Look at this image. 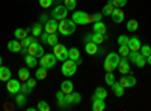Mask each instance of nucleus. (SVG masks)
I'll return each instance as SVG.
<instances>
[{"label": "nucleus", "instance_id": "5701e85b", "mask_svg": "<svg viewBox=\"0 0 151 111\" xmlns=\"http://www.w3.org/2000/svg\"><path fill=\"white\" fill-rule=\"evenodd\" d=\"M24 62H26L27 68H36L38 66V59L32 54H26L24 56Z\"/></svg>", "mask_w": 151, "mask_h": 111}, {"label": "nucleus", "instance_id": "473e14b6", "mask_svg": "<svg viewBox=\"0 0 151 111\" xmlns=\"http://www.w3.org/2000/svg\"><path fill=\"white\" fill-rule=\"evenodd\" d=\"M58 41H59V39H58V35H56V33H48V38H47V44H48L50 47H55L56 44H59Z\"/></svg>", "mask_w": 151, "mask_h": 111}, {"label": "nucleus", "instance_id": "bb28decb", "mask_svg": "<svg viewBox=\"0 0 151 111\" xmlns=\"http://www.w3.org/2000/svg\"><path fill=\"white\" fill-rule=\"evenodd\" d=\"M27 32H29V29H15V32H14L15 39H18V41L24 39L26 36H29V35H27Z\"/></svg>", "mask_w": 151, "mask_h": 111}, {"label": "nucleus", "instance_id": "72a5a7b5", "mask_svg": "<svg viewBox=\"0 0 151 111\" xmlns=\"http://www.w3.org/2000/svg\"><path fill=\"white\" fill-rule=\"evenodd\" d=\"M30 30H32V35L38 38V36H40V35L42 33V30H44V29H42V26H41V23H38V24H35V26H33Z\"/></svg>", "mask_w": 151, "mask_h": 111}, {"label": "nucleus", "instance_id": "603ef678", "mask_svg": "<svg viewBox=\"0 0 151 111\" xmlns=\"http://www.w3.org/2000/svg\"><path fill=\"white\" fill-rule=\"evenodd\" d=\"M3 65V59H2V56H0V66Z\"/></svg>", "mask_w": 151, "mask_h": 111}, {"label": "nucleus", "instance_id": "f8f14e48", "mask_svg": "<svg viewBox=\"0 0 151 111\" xmlns=\"http://www.w3.org/2000/svg\"><path fill=\"white\" fill-rule=\"evenodd\" d=\"M58 27H59V21L56 18H52V20H47L45 26H44V30L47 33H56L58 32Z\"/></svg>", "mask_w": 151, "mask_h": 111}, {"label": "nucleus", "instance_id": "aec40b11", "mask_svg": "<svg viewBox=\"0 0 151 111\" xmlns=\"http://www.w3.org/2000/svg\"><path fill=\"white\" fill-rule=\"evenodd\" d=\"M12 75H11V69L9 68H6V66H0V81H3V83H6L9 78H11Z\"/></svg>", "mask_w": 151, "mask_h": 111}, {"label": "nucleus", "instance_id": "de8ad7c7", "mask_svg": "<svg viewBox=\"0 0 151 111\" xmlns=\"http://www.w3.org/2000/svg\"><path fill=\"white\" fill-rule=\"evenodd\" d=\"M26 83H27V86H29V87H32V89H33L35 86H36V80H35V78H29Z\"/></svg>", "mask_w": 151, "mask_h": 111}, {"label": "nucleus", "instance_id": "20e7f679", "mask_svg": "<svg viewBox=\"0 0 151 111\" xmlns=\"http://www.w3.org/2000/svg\"><path fill=\"white\" fill-rule=\"evenodd\" d=\"M77 63H76L74 60H71V59H67L65 62H62V74H64L65 77H73L74 74H76V71H77Z\"/></svg>", "mask_w": 151, "mask_h": 111}, {"label": "nucleus", "instance_id": "09e8293b", "mask_svg": "<svg viewBox=\"0 0 151 111\" xmlns=\"http://www.w3.org/2000/svg\"><path fill=\"white\" fill-rule=\"evenodd\" d=\"M20 53H21L23 56H26V54H27V48H21V51H20Z\"/></svg>", "mask_w": 151, "mask_h": 111}, {"label": "nucleus", "instance_id": "ddd939ff", "mask_svg": "<svg viewBox=\"0 0 151 111\" xmlns=\"http://www.w3.org/2000/svg\"><path fill=\"white\" fill-rule=\"evenodd\" d=\"M110 18H112V21L115 24H121L124 21V11H122V8H115L113 9Z\"/></svg>", "mask_w": 151, "mask_h": 111}, {"label": "nucleus", "instance_id": "b1692460", "mask_svg": "<svg viewBox=\"0 0 151 111\" xmlns=\"http://www.w3.org/2000/svg\"><path fill=\"white\" fill-rule=\"evenodd\" d=\"M26 101H27V95H24V93H17L15 95V105L17 107H24V105H26Z\"/></svg>", "mask_w": 151, "mask_h": 111}, {"label": "nucleus", "instance_id": "7c9ffc66", "mask_svg": "<svg viewBox=\"0 0 151 111\" xmlns=\"http://www.w3.org/2000/svg\"><path fill=\"white\" fill-rule=\"evenodd\" d=\"M107 90L106 89H103V87H97L95 89V92H94V96H97V98H100V99H106L107 98Z\"/></svg>", "mask_w": 151, "mask_h": 111}, {"label": "nucleus", "instance_id": "9b49d317", "mask_svg": "<svg viewBox=\"0 0 151 111\" xmlns=\"http://www.w3.org/2000/svg\"><path fill=\"white\" fill-rule=\"evenodd\" d=\"M65 102L68 104V105H71V104H80L82 102V95L80 93H77V92H71V93H68V95H65Z\"/></svg>", "mask_w": 151, "mask_h": 111}, {"label": "nucleus", "instance_id": "79ce46f5", "mask_svg": "<svg viewBox=\"0 0 151 111\" xmlns=\"http://www.w3.org/2000/svg\"><path fill=\"white\" fill-rule=\"evenodd\" d=\"M110 3L113 5V8H124L127 5V0H110Z\"/></svg>", "mask_w": 151, "mask_h": 111}, {"label": "nucleus", "instance_id": "3c124183", "mask_svg": "<svg viewBox=\"0 0 151 111\" xmlns=\"http://www.w3.org/2000/svg\"><path fill=\"white\" fill-rule=\"evenodd\" d=\"M147 63H148V65H151V54L147 57Z\"/></svg>", "mask_w": 151, "mask_h": 111}, {"label": "nucleus", "instance_id": "c756f323", "mask_svg": "<svg viewBox=\"0 0 151 111\" xmlns=\"http://www.w3.org/2000/svg\"><path fill=\"white\" fill-rule=\"evenodd\" d=\"M68 59L71 60H79L80 59V51H79V48H71V50H68Z\"/></svg>", "mask_w": 151, "mask_h": 111}, {"label": "nucleus", "instance_id": "58836bf2", "mask_svg": "<svg viewBox=\"0 0 151 111\" xmlns=\"http://www.w3.org/2000/svg\"><path fill=\"white\" fill-rule=\"evenodd\" d=\"M129 53H130L129 45H119V51H118V54H119V56L127 57V56H129Z\"/></svg>", "mask_w": 151, "mask_h": 111}, {"label": "nucleus", "instance_id": "393cba45", "mask_svg": "<svg viewBox=\"0 0 151 111\" xmlns=\"http://www.w3.org/2000/svg\"><path fill=\"white\" fill-rule=\"evenodd\" d=\"M92 29H94L95 33H103V35H104V33L107 32V27H106V24H104L103 21H95Z\"/></svg>", "mask_w": 151, "mask_h": 111}, {"label": "nucleus", "instance_id": "37998d69", "mask_svg": "<svg viewBox=\"0 0 151 111\" xmlns=\"http://www.w3.org/2000/svg\"><path fill=\"white\" fill-rule=\"evenodd\" d=\"M20 92H21V93H24V95H30V93H32V87H29L26 81H23V84H21V89H20Z\"/></svg>", "mask_w": 151, "mask_h": 111}, {"label": "nucleus", "instance_id": "c03bdc74", "mask_svg": "<svg viewBox=\"0 0 151 111\" xmlns=\"http://www.w3.org/2000/svg\"><path fill=\"white\" fill-rule=\"evenodd\" d=\"M129 36H125V35H121V36H118V44L119 45H127L129 44Z\"/></svg>", "mask_w": 151, "mask_h": 111}, {"label": "nucleus", "instance_id": "49530a36", "mask_svg": "<svg viewBox=\"0 0 151 111\" xmlns=\"http://www.w3.org/2000/svg\"><path fill=\"white\" fill-rule=\"evenodd\" d=\"M40 38H41V42H42V44H47V38H48V33H47V32L44 30V32H42V33L40 35Z\"/></svg>", "mask_w": 151, "mask_h": 111}, {"label": "nucleus", "instance_id": "a18cd8bd", "mask_svg": "<svg viewBox=\"0 0 151 111\" xmlns=\"http://www.w3.org/2000/svg\"><path fill=\"white\" fill-rule=\"evenodd\" d=\"M52 3H53V0H40V5H41V8H44V9L50 8V6H52Z\"/></svg>", "mask_w": 151, "mask_h": 111}, {"label": "nucleus", "instance_id": "ea45409f", "mask_svg": "<svg viewBox=\"0 0 151 111\" xmlns=\"http://www.w3.org/2000/svg\"><path fill=\"white\" fill-rule=\"evenodd\" d=\"M103 14H94V15H88V23H95V21H101Z\"/></svg>", "mask_w": 151, "mask_h": 111}, {"label": "nucleus", "instance_id": "f704fd0d", "mask_svg": "<svg viewBox=\"0 0 151 111\" xmlns=\"http://www.w3.org/2000/svg\"><path fill=\"white\" fill-rule=\"evenodd\" d=\"M36 110L38 111H50V105H48L47 101H40L36 105Z\"/></svg>", "mask_w": 151, "mask_h": 111}, {"label": "nucleus", "instance_id": "412c9836", "mask_svg": "<svg viewBox=\"0 0 151 111\" xmlns=\"http://www.w3.org/2000/svg\"><path fill=\"white\" fill-rule=\"evenodd\" d=\"M110 87H112V92H113V95H115L116 98H121V96H124V87H122V86L119 84V83H113L112 86H110Z\"/></svg>", "mask_w": 151, "mask_h": 111}, {"label": "nucleus", "instance_id": "a19ab883", "mask_svg": "<svg viewBox=\"0 0 151 111\" xmlns=\"http://www.w3.org/2000/svg\"><path fill=\"white\" fill-rule=\"evenodd\" d=\"M139 53H141L144 57H148V56L151 54V47H150V45H142L141 50H139Z\"/></svg>", "mask_w": 151, "mask_h": 111}, {"label": "nucleus", "instance_id": "39448f33", "mask_svg": "<svg viewBox=\"0 0 151 111\" xmlns=\"http://www.w3.org/2000/svg\"><path fill=\"white\" fill-rule=\"evenodd\" d=\"M53 54L56 56L58 60L60 62H65L68 59V48L65 45H62V44H56L53 47Z\"/></svg>", "mask_w": 151, "mask_h": 111}, {"label": "nucleus", "instance_id": "e433bc0d", "mask_svg": "<svg viewBox=\"0 0 151 111\" xmlns=\"http://www.w3.org/2000/svg\"><path fill=\"white\" fill-rule=\"evenodd\" d=\"M104 81L107 86H112L113 83H115V75H113V72H106L104 75Z\"/></svg>", "mask_w": 151, "mask_h": 111}, {"label": "nucleus", "instance_id": "6e6552de", "mask_svg": "<svg viewBox=\"0 0 151 111\" xmlns=\"http://www.w3.org/2000/svg\"><path fill=\"white\" fill-rule=\"evenodd\" d=\"M52 17L56 18L58 21L64 20V18L68 17V9L65 8V5H58V6L53 9V12H52Z\"/></svg>", "mask_w": 151, "mask_h": 111}, {"label": "nucleus", "instance_id": "1a4fd4ad", "mask_svg": "<svg viewBox=\"0 0 151 111\" xmlns=\"http://www.w3.org/2000/svg\"><path fill=\"white\" fill-rule=\"evenodd\" d=\"M71 20L76 24H79V26H85V24H88V14L83 11H74Z\"/></svg>", "mask_w": 151, "mask_h": 111}, {"label": "nucleus", "instance_id": "9d476101", "mask_svg": "<svg viewBox=\"0 0 151 111\" xmlns=\"http://www.w3.org/2000/svg\"><path fill=\"white\" fill-rule=\"evenodd\" d=\"M119 84L122 86L124 89H130V87H134L136 86V77L130 75V74H125V75L121 77L119 80Z\"/></svg>", "mask_w": 151, "mask_h": 111}, {"label": "nucleus", "instance_id": "c85d7f7f", "mask_svg": "<svg viewBox=\"0 0 151 111\" xmlns=\"http://www.w3.org/2000/svg\"><path fill=\"white\" fill-rule=\"evenodd\" d=\"M125 27H127V30H129V32H136L137 29H139V23H137L136 20H133V18H132V20H129V21H127V26H125Z\"/></svg>", "mask_w": 151, "mask_h": 111}, {"label": "nucleus", "instance_id": "f03ea898", "mask_svg": "<svg viewBox=\"0 0 151 111\" xmlns=\"http://www.w3.org/2000/svg\"><path fill=\"white\" fill-rule=\"evenodd\" d=\"M58 32L64 36H70L76 32V23L73 20H68V18H64L59 21V27H58Z\"/></svg>", "mask_w": 151, "mask_h": 111}, {"label": "nucleus", "instance_id": "a211bd4d", "mask_svg": "<svg viewBox=\"0 0 151 111\" xmlns=\"http://www.w3.org/2000/svg\"><path fill=\"white\" fill-rule=\"evenodd\" d=\"M85 51L89 56H95V54H98V45L95 42H86L85 44Z\"/></svg>", "mask_w": 151, "mask_h": 111}, {"label": "nucleus", "instance_id": "0eeeda50", "mask_svg": "<svg viewBox=\"0 0 151 111\" xmlns=\"http://www.w3.org/2000/svg\"><path fill=\"white\" fill-rule=\"evenodd\" d=\"M44 53H45V51H44L42 45H41L40 42H38V41L32 42V44L29 45V48H27V54H32V56H35L36 59H40Z\"/></svg>", "mask_w": 151, "mask_h": 111}, {"label": "nucleus", "instance_id": "4be33fe9", "mask_svg": "<svg viewBox=\"0 0 151 111\" xmlns=\"http://www.w3.org/2000/svg\"><path fill=\"white\" fill-rule=\"evenodd\" d=\"M8 50L11 51V53H20L21 51V44H20V41H9L8 42Z\"/></svg>", "mask_w": 151, "mask_h": 111}, {"label": "nucleus", "instance_id": "6ab92c4d", "mask_svg": "<svg viewBox=\"0 0 151 111\" xmlns=\"http://www.w3.org/2000/svg\"><path fill=\"white\" fill-rule=\"evenodd\" d=\"M60 90L64 92L65 95H68V93L74 92V84H73V81H71V80H65V81H62V84H60Z\"/></svg>", "mask_w": 151, "mask_h": 111}, {"label": "nucleus", "instance_id": "8fccbe9b", "mask_svg": "<svg viewBox=\"0 0 151 111\" xmlns=\"http://www.w3.org/2000/svg\"><path fill=\"white\" fill-rule=\"evenodd\" d=\"M41 21H44V23H47V15H41Z\"/></svg>", "mask_w": 151, "mask_h": 111}, {"label": "nucleus", "instance_id": "423d86ee", "mask_svg": "<svg viewBox=\"0 0 151 111\" xmlns=\"http://www.w3.org/2000/svg\"><path fill=\"white\" fill-rule=\"evenodd\" d=\"M6 89H8V93H9V95H17V93H20V89H21L20 80H17V78H9V80L6 81Z\"/></svg>", "mask_w": 151, "mask_h": 111}, {"label": "nucleus", "instance_id": "f3484780", "mask_svg": "<svg viewBox=\"0 0 151 111\" xmlns=\"http://www.w3.org/2000/svg\"><path fill=\"white\" fill-rule=\"evenodd\" d=\"M129 48H130V51H139L141 50V47H142V44H141V41L136 38V36H133V38H130L129 39Z\"/></svg>", "mask_w": 151, "mask_h": 111}, {"label": "nucleus", "instance_id": "f257e3e1", "mask_svg": "<svg viewBox=\"0 0 151 111\" xmlns=\"http://www.w3.org/2000/svg\"><path fill=\"white\" fill-rule=\"evenodd\" d=\"M119 60H121V57H119L118 53H109L106 56V59H104V65H103L104 71L106 72H113V71L118 68Z\"/></svg>", "mask_w": 151, "mask_h": 111}, {"label": "nucleus", "instance_id": "4c0bfd02", "mask_svg": "<svg viewBox=\"0 0 151 111\" xmlns=\"http://www.w3.org/2000/svg\"><path fill=\"white\" fill-rule=\"evenodd\" d=\"M76 3L77 0H64V5L68 11H76Z\"/></svg>", "mask_w": 151, "mask_h": 111}, {"label": "nucleus", "instance_id": "2f4dec72", "mask_svg": "<svg viewBox=\"0 0 151 111\" xmlns=\"http://www.w3.org/2000/svg\"><path fill=\"white\" fill-rule=\"evenodd\" d=\"M113 9H115V8H113V5L110 3V0H109L107 5H104V6H103L101 14H103V15H106V17H110V15H112V12H113Z\"/></svg>", "mask_w": 151, "mask_h": 111}, {"label": "nucleus", "instance_id": "2eb2a0df", "mask_svg": "<svg viewBox=\"0 0 151 111\" xmlns=\"http://www.w3.org/2000/svg\"><path fill=\"white\" fill-rule=\"evenodd\" d=\"M122 75H125V74H130V63H129V60L125 59V57H122L121 60H119V65H118V68H116Z\"/></svg>", "mask_w": 151, "mask_h": 111}, {"label": "nucleus", "instance_id": "4468645a", "mask_svg": "<svg viewBox=\"0 0 151 111\" xmlns=\"http://www.w3.org/2000/svg\"><path fill=\"white\" fill-rule=\"evenodd\" d=\"M92 110L94 111H104L106 110V102L104 99H100V98L92 95Z\"/></svg>", "mask_w": 151, "mask_h": 111}, {"label": "nucleus", "instance_id": "7ed1b4c3", "mask_svg": "<svg viewBox=\"0 0 151 111\" xmlns=\"http://www.w3.org/2000/svg\"><path fill=\"white\" fill-rule=\"evenodd\" d=\"M56 56L53 53H44L41 57H40V66L45 68V69H53L56 66Z\"/></svg>", "mask_w": 151, "mask_h": 111}, {"label": "nucleus", "instance_id": "a878e982", "mask_svg": "<svg viewBox=\"0 0 151 111\" xmlns=\"http://www.w3.org/2000/svg\"><path fill=\"white\" fill-rule=\"evenodd\" d=\"M30 78V72L27 68H20L18 69V80L20 81H27Z\"/></svg>", "mask_w": 151, "mask_h": 111}, {"label": "nucleus", "instance_id": "cd10ccee", "mask_svg": "<svg viewBox=\"0 0 151 111\" xmlns=\"http://www.w3.org/2000/svg\"><path fill=\"white\" fill-rule=\"evenodd\" d=\"M35 75H36V80H45V78H47V69H45V68H42V66L36 68Z\"/></svg>", "mask_w": 151, "mask_h": 111}, {"label": "nucleus", "instance_id": "dca6fc26", "mask_svg": "<svg viewBox=\"0 0 151 111\" xmlns=\"http://www.w3.org/2000/svg\"><path fill=\"white\" fill-rule=\"evenodd\" d=\"M107 39H109V36H107L106 33H104V35H103V33H95V32L91 33V42H95L97 45L103 44V42L107 41Z\"/></svg>", "mask_w": 151, "mask_h": 111}, {"label": "nucleus", "instance_id": "c9c22d12", "mask_svg": "<svg viewBox=\"0 0 151 111\" xmlns=\"http://www.w3.org/2000/svg\"><path fill=\"white\" fill-rule=\"evenodd\" d=\"M134 65H136L137 68H144V66L147 65V57H144L142 54H139V57H137L136 62H134Z\"/></svg>", "mask_w": 151, "mask_h": 111}]
</instances>
